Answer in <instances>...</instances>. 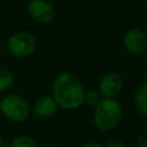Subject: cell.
Returning a JSON list of instances; mask_svg holds the SVG:
<instances>
[{
    "instance_id": "cell-1",
    "label": "cell",
    "mask_w": 147,
    "mask_h": 147,
    "mask_svg": "<svg viewBox=\"0 0 147 147\" xmlns=\"http://www.w3.org/2000/svg\"><path fill=\"white\" fill-rule=\"evenodd\" d=\"M53 98L63 109H76L84 103L85 90L79 79L71 72H60L53 82Z\"/></svg>"
},
{
    "instance_id": "cell-2",
    "label": "cell",
    "mask_w": 147,
    "mask_h": 147,
    "mask_svg": "<svg viewBox=\"0 0 147 147\" xmlns=\"http://www.w3.org/2000/svg\"><path fill=\"white\" fill-rule=\"evenodd\" d=\"M94 108V124L100 131H111L119 124L123 109L115 98H103Z\"/></svg>"
},
{
    "instance_id": "cell-3",
    "label": "cell",
    "mask_w": 147,
    "mask_h": 147,
    "mask_svg": "<svg viewBox=\"0 0 147 147\" xmlns=\"http://www.w3.org/2000/svg\"><path fill=\"white\" fill-rule=\"evenodd\" d=\"M0 110L11 122H24L30 116V105L18 94H8L0 101Z\"/></svg>"
},
{
    "instance_id": "cell-4",
    "label": "cell",
    "mask_w": 147,
    "mask_h": 147,
    "mask_svg": "<svg viewBox=\"0 0 147 147\" xmlns=\"http://www.w3.org/2000/svg\"><path fill=\"white\" fill-rule=\"evenodd\" d=\"M7 48L9 53L15 57H28L36 49V39L31 33L20 31L9 38Z\"/></svg>"
},
{
    "instance_id": "cell-5",
    "label": "cell",
    "mask_w": 147,
    "mask_h": 147,
    "mask_svg": "<svg viewBox=\"0 0 147 147\" xmlns=\"http://www.w3.org/2000/svg\"><path fill=\"white\" fill-rule=\"evenodd\" d=\"M123 45L130 54L140 55L147 48V36L142 30L132 28L125 32Z\"/></svg>"
},
{
    "instance_id": "cell-6",
    "label": "cell",
    "mask_w": 147,
    "mask_h": 147,
    "mask_svg": "<svg viewBox=\"0 0 147 147\" xmlns=\"http://www.w3.org/2000/svg\"><path fill=\"white\" fill-rule=\"evenodd\" d=\"M28 14L38 23H48L55 17V8L46 0H31L28 5Z\"/></svg>"
},
{
    "instance_id": "cell-7",
    "label": "cell",
    "mask_w": 147,
    "mask_h": 147,
    "mask_svg": "<svg viewBox=\"0 0 147 147\" xmlns=\"http://www.w3.org/2000/svg\"><path fill=\"white\" fill-rule=\"evenodd\" d=\"M123 88V79L116 72L106 74L99 84V92L103 98H115Z\"/></svg>"
},
{
    "instance_id": "cell-8",
    "label": "cell",
    "mask_w": 147,
    "mask_h": 147,
    "mask_svg": "<svg viewBox=\"0 0 147 147\" xmlns=\"http://www.w3.org/2000/svg\"><path fill=\"white\" fill-rule=\"evenodd\" d=\"M57 107L59 106L53 95H42L34 101L32 110L34 115L40 118H49L56 113Z\"/></svg>"
},
{
    "instance_id": "cell-9",
    "label": "cell",
    "mask_w": 147,
    "mask_h": 147,
    "mask_svg": "<svg viewBox=\"0 0 147 147\" xmlns=\"http://www.w3.org/2000/svg\"><path fill=\"white\" fill-rule=\"evenodd\" d=\"M133 102L139 113L147 116V85L140 86L133 96Z\"/></svg>"
},
{
    "instance_id": "cell-10",
    "label": "cell",
    "mask_w": 147,
    "mask_h": 147,
    "mask_svg": "<svg viewBox=\"0 0 147 147\" xmlns=\"http://www.w3.org/2000/svg\"><path fill=\"white\" fill-rule=\"evenodd\" d=\"M14 83H15V77L13 71L7 67L0 65V92H5L11 88Z\"/></svg>"
},
{
    "instance_id": "cell-11",
    "label": "cell",
    "mask_w": 147,
    "mask_h": 147,
    "mask_svg": "<svg viewBox=\"0 0 147 147\" xmlns=\"http://www.w3.org/2000/svg\"><path fill=\"white\" fill-rule=\"evenodd\" d=\"M10 147H39L37 141L29 136H18L11 141Z\"/></svg>"
},
{
    "instance_id": "cell-12",
    "label": "cell",
    "mask_w": 147,
    "mask_h": 147,
    "mask_svg": "<svg viewBox=\"0 0 147 147\" xmlns=\"http://www.w3.org/2000/svg\"><path fill=\"white\" fill-rule=\"evenodd\" d=\"M101 101V94L99 91L95 90H90L87 92H85V96H84V102H86L90 106L95 107L99 102Z\"/></svg>"
},
{
    "instance_id": "cell-13",
    "label": "cell",
    "mask_w": 147,
    "mask_h": 147,
    "mask_svg": "<svg viewBox=\"0 0 147 147\" xmlns=\"http://www.w3.org/2000/svg\"><path fill=\"white\" fill-rule=\"evenodd\" d=\"M105 147H125V145H124V142H123L122 140H119V139H113V140H110Z\"/></svg>"
},
{
    "instance_id": "cell-14",
    "label": "cell",
    "mask_w": 147,
    "mask_h": 147,
    "mask_svg": "<svg viewBox=\"0 0 147 147\" xmlns=\"http://www.w3.org/2000/svg\"><path fill=\"white\" fill-rule=\"evenodd\" d=\"M82 147H105V146H102L101 144H99V142H86V144H84Z\"/></svg>"
},
{
    "instance_id": "cell-15",
    "label": "cell",
    "mask_w": 147,
    "mask_h": 147,
    "mask_svg": "<svg viewBox=\"0 0 147 147\" xmlns=\"http://www.w3.org/2000/svg\"><path fill=\"white\" fill-rule=\"evenodd\" d=\"M138 147H147V140L141 141V142L139 144V146H138Z\"/></svg>"
},
{
    "instance_id": "cell-16",
    "label": "cell",
    "mask_w": 147,
    "mask_h": 147,
    "mask_svg": "<svg viewBox=\"0 0 147 147\" xmlns=\"http://www.w3.org/2000/svg\"><path fill=\"white\" fill-rule=\"evenodd\" d=\"M144 84L145 85H147V72L145 74V76H144Z\"/></svg>"
},
{
    "instance_id": "cell-17",
    "label": "cell",
    "mask_w": 147,
    "mask_h": 147,
    "mask_svg": "<svg viewBox=\"0 0 147 147\" xmlns=\"http://www.w3.org/2000/svg\"><path fill=\"white\" fill-rule=\"evenodd\" d=\"M0 147H3V141H2V138L0 136Z\"/></svg>"
},
{
    "instance_id": "cell-18",
    "label": "cell",
    "mask_w": 147,
    "mask_h": 147,
    "mask_svg": "<svg viewBox=\"0 0 147 147\" xmlns=\"http://www.w3.org/2000/svg\"><path fill=\"white\" fill-rule=\"evenodd\" d=\"M146 36H147V29H146Z\"/></svg>"
},
{
    "instance_id": "cell-19",
    "label": "cell",
    "mask_w": 147,
    "mask_h": 147,
    "mask_svg": "<svg viewBox=\"0 0 147 147\" xmlns=\"http://www.w3.org/2000/svg\"><path fill=\"white\" fill-rule=\"evenodd\" d=\"M146 52H147V48H146Z\"/></svg>"
}]
</instances>
